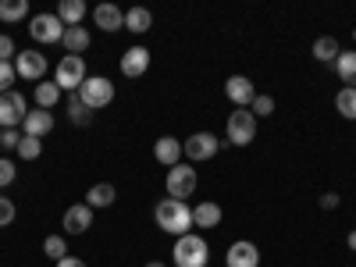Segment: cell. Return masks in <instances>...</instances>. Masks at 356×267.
<instances>
[{"mask_svg": "<svg viewBox=\"0 0 356 267\" xmlns=\"http://www.w3.org/2000/svg\"><path fill=\"white\" fill-rule=\"evenodd\" d=\"M154 221H157L161 232L175 235V239H182V235L193 232V207H186L182 200H171L168 196V200H161L154 207Z\"/></svg>", "mask_w": 356, "mask_h": 267, "instance_id": "cell-1", "label": "cell"}, {"mask_svg": "<svg viewBox=\"0 0 356 267\" xmlns=\"http://www.w3.org/2000/svg\"><path fill=\"white\" fill-rule=\"evenodd\" d=\"M171 260H175V267H207L211 264V246H207L203 235L189 232V235H182V239H175Z\"/></svg>", "mask_w": 356, "mask_h": 267, "instance_id": "cell-2", "label": "cell"}, {"mask_svg": "<svg viewBox=\"0 0 356 267\" xmlns=\"http://www.w3.org/2000/svg\"><path fill=\"white\" fill-rule=\"evenodd\" d=\"M257 139V118L250 107H235L225 125V146H250Z\"/></svg>", "mask_w": 356, "mask_h": 267, "instance_id": "cell-3", "label": "cell"}, {"mask_svg": "<svg viewBox=\"0 0 356 267\" xmlns=\"http://www.w3.org/2000/svg\"><path fill=\"white\" fill-rule=\"evenodd\" d=\"M89 111H100V107H111L114 104V82L107 75H86V82L79 86L75 93Z\"/></svg>", "mask_w": 356, "mask_h": 267, "instance_id": "cell-4", "label": "cell"}, {"mask_svg": "<svg viewBox=\"0 0 356 267\" xmlns=\"http://www.w3.org/2000/svg\"><path fill=\"white\" fill-rule=\"evenodd\" d=\"M196 186H200V175H196V168L193 164H175L171 171H168V178H164V189H168V196L171 200H189L193 193H196Z\"/></svg>", "mask_w": 356, "mask_h": 267, "instance_id": "cell-5", "label": "cell"}, {"mask_svg": "<svg viewBox=\"0 0 356 267\" xmlns=\"http://www.w3.org/2000/svg\"><path fill=\"white\" fill-rule=\"evenodd\" d=\"M54 82H57V89H61V93H79V86L86 82V61H82L79 54L61 57V61H57V68H54Z\"/></svg>", "mask_w": 356, "mask_h": 267, "instance_id": "cell-6", "label": "cell"}, {"mask_svg": "<svg viewBox=\"0 0 356 267\" xmlns=\"http://www.w3.org/2000/svg\"><path fill=\"white\" fill-rule=\"evenodd\" d=\"M221 146H225V143H221L214 132H193V136L182 143V157H186L189 164H203V161L218 157Z\"/></svg>", "mask_w": 356, "mask_h": 267, "instance_id": "cell-7", "label": "cell"}, {"mask_svg": "<svg viewBox=\"0 0 356 267\" xmlns=\"http://www.w3.org/2000/svg\"><path fill=\"white\" fill-rule=\"evenodd\" d=\"M25 114H29V100L18 93V89H11V93L0 97V129H22L25 122Z\"/></svg>", "mask_w": 356, "mask_h": 267, "instance_id": "cell-8", "label": "cell"}, {"mask_svg": "<svg viewBox=\"0 0 356 267\" xmlns=\"http://www.w3.org/2000/svg\"><path fill=\"white\" fill-rule=\"evenodd\" d=\"M29 36H33L36 43H61L65 40V22L57 18V15H36V18H29Z\"/></svg>", "mask_w": 356, "mask_h": 267, "instance_id": "cell-9", "label": "cell"}, {"mask_svg": "<svg viewBox=\"0 0 356 267\" xmlns=\"http://www.w3.org/2000/svg\"><path fill=\"white\" fill-rule=\"evenodd\" d=\"M47 57L40 54V50H22L18 57H15V72H18V79H25V82H43V75H47Z\"/></svg>", "mask_w": 356, "mask_h": 267, "instance_id": "cell-10", "label": "cell"}, {"mask_svg": "<svg viewBox=\"0 0 356 267\" xmlns=\"http://www.w3.org/2000/svg\"><path fill=\"white\" fill-rule=\"evenodd\" d=\"M61 228H65V235H86L93 228V207H86V203L68 207L65 218H61Z\"/></svg>", "mask_w": 356, "mask_h": 267, "instance_id": "cell-11", "label": "cell"}, {"mask_svg": "<svg viewBox=\"0 0 356 267\" xmlns=\"http://www.w3.org/2000/svg\"><path fill=\"white\" fill-rule=\"evenodd\" d=\"M225 264H228V267H260V250H257V243H250V239L232 243L228 253H225Z\"/></svg>", "mask_w": 356, "mask_h": 267, "instance_id": "cell-12", "label": "cell"}, {"mask_svg": "<svg viewBox=\"0 0 356 267\" xmlns=\"http://www.w3.org/2000/svg\"><path fill=\"white\" fill-rule=\"evenodd\" d=\"M54 132V114L43 111V107H29L25 122H22V136H33V139H43Z\"/></svg>", "mask_w": 356, "mask_h": 267, "instance_id": "cell-13", "label": "cell"}, {"mask_svg": "<svg viewBox=\"0 0 356 267\" xmlns=\"http://www.w3.org/2000/svg\"><path fill=\"white\" fill-rule=\"evenodd\" d=\"M225 97H228L235 107H250V104L257 100V86H253L246 75H232V79L225 82Z\"/></svg>", "mask_w": 356, "mask_h": 267, "instance_id": "cell-14", "label": "cell"}, {"mask_svg": "<svg viewBox=\"0 0 356 267\" xmlns=\"http://www.w3.org/2000/svg\"><path fill=\"white\" fill-rule=\"evenodd\" d=\"M146 68H150V50H146V47L136 43V47H129L122 54V75L125 79H143Z\"/></svg>", "mask_w": 356, "mask_h": 267, "instance_id": "cell-15", "label": "cell"}, {"mask_svg": "<svg viewBox=\"0 0 356 267\" xmlns=\"http://www.w3.org/2000/svg\"><path fill=\"white\" fill-rule=\"evenodd\" d=\"M93 22H97V29H104V33H118V29H125V11L118 4H97Z\"/></svg>", "mask_w": 356, "mask_h": 267, "instance_id": "cell-16", "label": "cell"}, {"mask_svg": "<svg viewBox=\"0 0 356 267\" xmlns=\"http://www.w3.org/2000/svg\"><path fill=\"white\" fill-rule=\"evenodd\" d=\"M154 157H157V164H164L171 171L175 164H182V143H178L175 136H161L154 143Z\"/></svg>", "mask_w": 356, "mask_h": 267, "instance_id": "cell-17", "label": "cell"}, {"mask_svg": "<svg viewBox=\"0 0 356 267\" xmlns=\"http://www.w3.org/2000/svg\"><path fill=\"white\" fill-rule=\"evenodd\" d=\"M221 218H225V211L214 200H203V203L193 207V228H218Z\"/></svg>", "mask_w": 356, "mask_h": 267, "instance_id": "cell-18", "label": "cell"}, {"mask_svg": "<svg viewBox=\"0 0 356 267\" xmlns=\"http://www.w3.org/2000/svg\"><path fill=\"white\" fill-rule=\"evenodd\" d=\"M114 200H118V189L111 182H97L86 193V207H93V211H104V207H111Z\"/></svg>", "mask_w": 356, "mask_h": 267, "instance_id": "cell-19", "label": "cell"}, {"mask_svg": "<svg viewBox=\"0 0 356 267\" xmlns=\"http://www.w3.org/2000/svg\"><path fill=\"white\" fill-rule=\"evenodd\" d=\"M86 4H82V0H61V4H57V18H61L65 22V29H72V25H82V18H86Z\"/></svg>", "mask_w": 356, "mask_h": 267, "instance_id": "cell-20", "label": "cell"}, {"mask_svg": "<svg viewBox=\"0 0 356 267\" xmlns=\"http://www.w3.org/2000/svg\"><path fill=\"white\" fill-rule=\"evenodd\" d=\"M150 25H154L150 8H129V11H125V29H129V33L143 36V33H150Z\"/></svg>", "mask_w": 356, "mask_h": 267, "instance_id": "cell-21", "label": "cell"}, {"mask_svg": "<svg viewBox=\"0 0 356 267\" xmlns=\"http://www.w3.org/2000/svg\"><path fill=\"white\" fill-rule=\"evenodd\" d=\"M332 68H335V75L342 79V86H353V89H356V50H342L339 61H335Z\"/></svg>", "mask_w": 356, "mask_h": 267, "instance_id": "cell-22", "label": "cell"}, {"mask_svg": "<svg viewBox=\"0 0 356 267\" xmlns=\"http://www.w3.org/2000/svg\"><path fill=\"white\" fill-rule=\"evenodd\" d=\"M89 29H82V25H72V29H65V40H61V47L68 50V54H79L82 57V50L89 47Z\"/></svg>", "mask_w": 356, "mask_h": 267, "instance_id": "cell-23", "label": "cell"}, {"mask_svg": "<svg viewBox=\"0 0 356 267\" xmlns=\"http://www.w3.org/2000/svg\"><path fill=\"white\" fill-rule=\"evenodd\" d=\"M339 54H342V47H339V40H332V36H321V40L314 43V57H317L321 65H335Z\"/></svg>", "mask_w": 356, "mask_h": 267, "instance_id": "cell-24", "label": "cell"}, {"mask_svg": "<svg viewBox=\"0 0 356 267\" xmlns=\"http://www.w3.org/2000/svg\"><path fill=\"white\" fill-rule=\"evenodd\" d=\"M61 97H65V93L57 89V82H36V107H43V111H54Z\"/></svg>", "mask_w": 356, "mask_h": 267, "instance_id": "cell-25", "label": "cell"}, {"mask_svg": "<svg viewBox=\"0 0 356 267\" xmlns=\"http://www.w3.org/2000/svg\"><path fill=\"white\" fill-rule=\"evenodd\" d=\"M22 18H29V0H0V22L15 25Z\"/></svg>", "mask_w": 356, "mask_h": 267, "instance_id": "cell-26", "label": "cell"}, {"mask_svg": "<svg viewBox=\"0 0 356 267\" xmlns=\"http://www.w3.org/2000/svg\"><path fill=\"white\" fill-rule=\"evenodd\" d=\"M335 111H339L342 118H349V122H356V89H353V86H342V89H339Z\"/></svg>", "mask_w": 356, "mask_h": 267, "instance_id": "cell-27", "label": "cell"}, {"mask_svg": "<svg viewBox=\"0 0 356 267\" xmlns=\"http://www.w3.org/2000/svg\"><path fill=\"white\" fill-rule=\"evenodd\" d=\"M68 118H72V125L86 129L89 122H93V111H89V107H86V104H82V100L72 93V97H68Z\"/></svg>", "mask_w": 356, "mask_h": 267, "instance_id": "cell-28", "label": "cell"}, {"mask_svg": "<svg viewBox=\"0 0 356 267\" xmlns=\"http://www.w3.org/2000/svg\"><path fill=\"white\" fill-rule=\"evenodd\" d=\"M43 253L54 257V264L65 260V257H72V253H68V243H65V235H47V239H43Z\"/></svg>", "mask_w": 356, "mask_h": 267, "instance_id": "cell-29", "label": "cell"}, {"mask_svg": "<svg viewBox=\"0 0 356 267\" xmlns=\"http://www.w3.org/2000/svg\"><path fill=\"white\" fill-rule=\"evenodd\" d=\"M40 154H43V143L33 139V136H22V143H18V157H22V161H36Z\"/></svg>", "mask_w": 356, "mask_h": 267, "instance_id": "cell-30", "label": "cell"}, {"mask_svg": "<svg viewBox=\"0 0 356 267\" xmlns=\"http://www.w3.org/2000/svg\"><path fill=\"white\" fill-rule=\"evenodd\" d=\"M250 111H253V118H257V122H260V118H271V114H275V97L257 93V100L250 104Z\"/></svg>", "mask_w": 356, "mask_h": 267, "instance_id": "cell-31", "label": "cell"}, {"mask_svg": "<svg viewBox=\"0 0 356 267\" xmlns=\"http://www.w3.org/2000/svg\"><path fill=\"white\" fill-rule=\"evenodd\" d=\"M15 79H18L15 65H11V61H0V97H4V93H11V86H15Z\"/></svg>", "mask_w": 356, "mask_h": 267, "instance_id": "cell-32", "label": "cell"}, {"mask_svg": "<svg viewBox=\"0 0 356 267\" xmlns=\"http://www.w3.org/2000/svg\"><path fill=\"white\" fill-rule=\"evenodd\" d=\"M15 175H18L15 161H8V157H0V189H8V186L15 182Z\"/></svg>", "mask_w": 356, "mask_h": 267, "instance_id": "cell-33", "label": "cell"}, {"mask_svg": "<svg viewBox=\"0 0 356 267\" xmlns=\"http://www.w3.org/2000/svg\"><path fill=\"white\" fill-rule=\"evenodd\" d=\"M15 214H18V211H15V203H11L4 193H0V228H8V225L15 221Z\"/></svg>", "mask_w": 356, "mask_h": 267, "instance_id": "cell-34", "label": "cell"}, {"mask_svg": "<svg viewBox=\"0 0 356 267\" xmlns=\"http://www.w3.org/2000/svg\"><path fill=\"white\" fill-rule=\"evenodd\" d=\"M11 57H18V50H15V40H11L8 33H0V61H11Z\"/></svg>", "mask_w": 356, "mask_h": 267, "instance_id": "cell-35", "label": "cell"}, {"mask_svg": "<svg viewBox=\"0 0 356 267\" xmlns=\"http://www.w3.org/2000/svg\"><path fill=\"white\" fill-rule=\"evenodd\" d=\"M18 143H22V132H18V129H8L4 139H0V146H4V150H18Z\"/></svg>", "mask_w": 356, "mask_h": 267, "instance_id": "cell-36", "label": "cell"}, {"mask_svg": "<svg viewBox=\"0 0 356 267\" xmlns=\"http://www.w3.org/2000/svg\"><path fill=\"white\" fill-rule=\"evenodd\" d=\"M321 207H324V211H335V207H339V193H324L321 196Z\"/></svg>", "mask_w": 356, "mask_h": 267, "instance_id": "cell-37", "label": "cell"}, {"mask_svg": "<svg viewBox=\"0 0 356 267\" xmlns=\"http://www.w3.org/2000/svg\"><path fill=\"white\" fill-rule=\"evenodd\" d=\"M57 267H86V260H79V257H65V260H57Z\"/></svg>", "mask_w": 356, "mask_h": 267, "instance_id": "cell-38", "label": "cell"}, {"mask_svg": "<svg viewBox=\"0 0 356 267\" xmlns=\"http://www.w3.org/2000/svg\"><path fill=\"white\" fill-rule=\"evenodd\" d=\"M346 243H349V250L356 253V232H349V239H346Z\"/></svg>", "mask_w": 356, "mask_h": 267, "instance_id": "cell-39", "label": "cell"}, {"mask_svg": "<svg viewBox=\"0 0 356 267\" xmlns=\"http://www.w3.org/2000/svg\"><path fill=\"white\" fill-rule=\"evenodd\" d=\"M146 267H164V264H161V260H150V264H146Z\"/></svg>", "mask_w": 356, "mask_h": 267, "instance_id": "cell-40", "label": "cell"}, {"mask_svg": "<svg viewBox=\"0 0 356 267\" xmlns=\"http://www.w3.org/2000/svg\"><path fill=\"white\" fill-rule=\"evenodd\" d=\"M0 139H4V129H0Z\"/></svg>", "mask_w": 356, "mask_h": 267, "instance_id": "cell-41", "label": "cell"}, {"mask_svg": "<svg viewBox=\"0 0 356 267\" xmlns=\"http://www.w3.org/2000/svg\"><path fill=\"white\" fill-rule=\"evenodd\" d=\"M353 40H356V29H353Z\"/></svg>", "mask_w": 356, "mask_h": 267, "instance_id": "cell-42", "label": "cell"}]
</instances>
